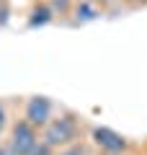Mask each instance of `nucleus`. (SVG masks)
<instances>
[{
	"instance_id": "obj_10",
	"label": "nucleus",
	"mask_w": 147,
	"mask_h": 155,
	"mask_svg": "<svg viewBox=\"0 0 147 155\" xmlns=\"http://www.w3.org/2000/svg\"><path fill=\"white\" fill-rule=\"evenodd\" d=\"M5 129H11V124H8V106H5V101H0V142H3Z\"/></svg>"
},
{
	"instance_id": "obj_2",
	"label": "nucleus",
	"mask_w": 147,
	"mask_h": 155,
	"mask_svg": "<svg viewBox=\"0 0 147 155\" xmlns=\"http://www.w3.org/2000/svg\"><path fill=\"white\" fill-rule=\"evenodd\" d=\"M88 142L101 155H129L132 153L129 140L111 127H93L90 134H88Z\"/></svg>"
},
{
	"instance_id": "obj_15",
	"label": "nucleus",
	"mask_w": 147,
	"mask_h": 155,
	"mask_svg": "<svg viewBox=\"0 0 147 155\" xmlns=\"http://www.w3.org/2000/svg\"><path fill=\"white\" fill-rule=\"evenodd\" d=\"M34 3H41V0H34Z\"/></svg>"
},
{
	"instance_id": "obj_14",
	"label": "nucleus",
	"mask_w": 147,
	"mask_h": 155,
	"mask_svg": "<svg viewBox=\"0 0 147 155\" xmlns=\"http://www.w3.org/2000/svg\"><path fill=\"white\" fill-rule=\"evenodd\" d=\"M0 155H13V150H11V147H8V145H5V142H0Z\"/></svg>"
},
{
	"instance_id": "obj_3",
	"label": "nucleus",
	"mask_w": 147,
	"mask_h": 155,
	"mask_svg": "<svg viewBox=\"0 0 147 155\" xmlns=\"http://www.w3.org/2000/svg\"><path fill=\"white\" fill-rule=\"evenodd\" d=\"M39 140H41V132H39L34 124H28L26 119L21 116V119H16V122L11 124L5 145L13 150V155H28L34 147H36Z\"/></svg>"
},
{
	"instance_id": "obj_7",
	"label": "nucleus",
	"mask_w": 147,
	"mask_h": 155,
	"mask_svg": "<svg viewBox=\"0 0 147 155\" xmlns=\"http://www.w3.org/2000/svg\"><path fill=\"white\" fill-rule=\"evenodd\" d=\"M57 155H90V142L88 140H77V142L57 150Z\"/></svg>"
},
{
	"instance_id": "obj_11",
	"label": "nucleus",
	"mask_w": 147,
	"mask_h": 155,
	"mask_svg": "<svg viewBox=\"0 0 147 155\" xmlns=\"http://www.w3.org/2000/svg\"><path fill=\"white\" fill-rule=\"evenodd\" d=\"M11 21V0H0V26Z\"/></svg>"
},
{
	"instance_id": "obj_13",
	"label": "nucleus",
	"mask_w": 147,
	"mask_h": 155,
	"mask_svg": "<svg viewBox=\"0 0 147 155\" xmlns=\"http://www.w3.org/2000/svg\"><path fill=\"white\" fill-rule=\"evenodd\" d=\"M121 5H126V8H145L147 0H121Z\"/></svg>"
},
{
	"instance_id": "obj_16",
	"label": "nucleus",
	"mask_w": 147,
	"mask_h": 155,
	"mask_svg": "<svg viewBox=\"0 0 147 155\" xmlns=\"http://www.w3.org/2000/svg\"><path fill=\"white\" fill-rule=\"evenodd\" d=\"M145 155H147V147H145Z\"/></svg>"
},
{
	"instance_id": "obj_9",
	"label": "nucleus",
	"mask_w": 147,
	"mask_h": 155,
	"mask_svg": "<svg viewBox=\"0 0 147 155\" xmlns=\"http://www.w3.org/2000/svg\"><path fill=\"white\" fill-rule=\"evenodd\" d=\"M28 155H57V150L52 147L49 142H44V140H39V142H36V147H34V150H31Z\"/></svg>"
},
{
	"instance_id": "obj_8",
	"label": "nucleus",
	"mask_w": 147,
	"mask_h": 155,
	"mask_svg": "<svg viewBox=\"0 0 147 155\" xmlns=\"http://www.w3.org/2000/svg\"><path fill=\"white\" fill-rule=\"evenodd\" d=\"M47 3H49V8L54 11V16H57V18L70 16L72 5H75V0H47Z\"/></svg>"
},
{
	"instance_id": "obj_6",
	"label": "nucleus",
	"mask_w": 147,
	"mask_h": 155,
	"mask_svg": "<svg viewBox=\"0 0 147 155\" xmlns=\"http://www.w3.org/2000/svg\"><path fill=\"white\" fill-rule=\"evenodd\" d=\"M52 21H57V16H54V11L49 8L47 0H41V3H34L31 13H28V26L36 28V26H47V23H52Z\"/></svg>"
},
{
	"instance_id": "obj_1",
	"label": "nucleus",
	"mask_w": 147,
	"mask_h": 155,
	"mask_svg": "<svg viewBox=\"0 0 147 155\" xmlns=\"http://www.w3.org/2000/svg\"><path fill=\"white\" fill-rule=\"evenodd\" d=\"M41 140L49 142L54 150H62L67 145L83 140V116L70 109H60L54 119L41 129Z\"/></svg>"
},
{
	"instance_id": "obj_4",
	"label": "nucleus",
	"mask_w": 147,
	"mask_h": 155,
	"mask_svg": "<svg viewBox=\"0 0 147 155\" xmlns=\"http://www.w3.org/2000/svg\"><path fill=\"white\" fill-rule=\"evenodd\" d=\"M23 119L41 132L54 119V104H52V98H47V96H28L26 106H23Z\"/></svg>"
},
{
	"instance_id": "obj_5",
	"label": "nucleus",
	"mask_w": 147,
	"mask_h": 155,
	"mask_svg": "<svg viewBox=\"0 0 147 155\" xmlns=\"http://www.w3.org/2000/svg\"><path fill=\"white\" fill-rule=\"evenodd\" d=\"M70 16H72L70 23L80 26V23H90V21H96L98 16H103V11H101L96 3H90V0H75V5H72Z\"/></svg>"
},
{
	"instance_id": "obj_12",
	"label": "nucleus",
	"mask_w": 147,
	"mask_h": 155,
	"mask_svg": "<svg viewBox=\"0 0 147 155\" xmlns=\"http://www.w3.org/2000/svg\"><path fill=\"white\" fill-rule=\"evenodd\" d=\"M90 3H96L101 11H111V8H116L121 3V0H90Z\"/></svg>"
}]
</instances>
